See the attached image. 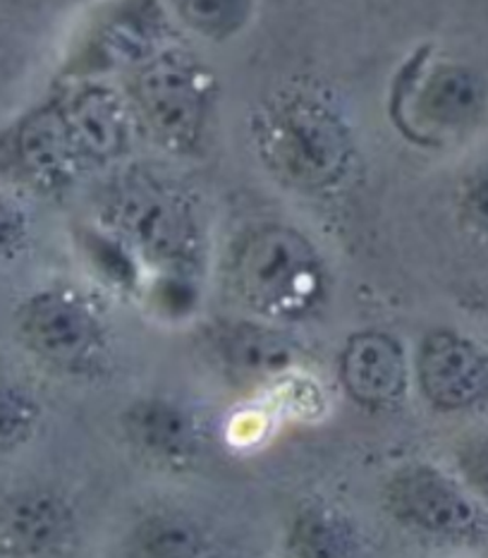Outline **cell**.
<instances>
[{
  "mask_svg": "<svg viewBox=\"0 0 488 558\" xmlns=\"http://www.w3.org/2000/svg\"><path fill=\"white\" fill-rule=\"evenodd\" d=\"M252 132L271 173L304 192L335 187L355 156L343 116L309 92L276 96L254 116Z\"/></svg>",
  "mask_w": 488,
  "mask_h": 558,
  "instance_id": "obj_1",
  "label": "cell"
},
{
  "mask_svg": "<svg viewBox=\"0 0 488 558\" xmlns=\"http://www.w3.org/2000/svg\"><path fill=\"white\" fill-rule=\"evenodd\" d=\"M230 278L247 307L268 319H302L321 305L326 269L312 240L290 226L244 233L230 259Z\"/></svg>",
  "mask_w": 488,
  "mask_h": 558,
  "instance_id": "obj_2",
  "label": "cell"
},
{
  "mask_svg": "<svg viewBox=\"0 0 488 558\" xmlns=\"http://www.w3.org/2000/svg\"><path fill=\"white\" fill-rule=\"evenodd\" d=\"M388 513L402 527L453 547L488 542V508L457 475L429 463L395 470L386 482Z\"/></svg>",
  "mask_w": 488,
  "mask_h": 558,
  "instance_id": "obj_3",
  "label": "cell"
},
{
  "mask_svg": "<svg viewBox=\"0 0 488 558\" xmlns=\"http://www.w3.org/2000/svg\"><path fill=\"white\" fill-rule=\"evenodd\" d=\"M120 240L154 269L187 274L199 259L202 233L187 202L149 180H134L111 199Z\"/></svg>",
  "mask_w": 488,
  "mask_h": 558,
  "instance_id": "obj_4",
  "label": "cell"
},
{
  "mask_svg": "<svg viewBox=\"0 0 488 558\" xmlns=\"http://www.w3.org/2000/svg\"><path fill=\"white\" fill-rule=\"evenodd\" d=\"M12 333L24 353L46 367L80 372L101 357L106 333L99 314L77 290L36 288L12 310Z\"/></svg>",
  "mask_w": 488,
  "mask_h": 558,
  "instance_id": "obj_5",
  "label": "cell"
},
{
  "mask_svg": "<svg viewBox=\"0 0 488 558\" xmlns=\"http://www.w3.org/2000/svg\"><path fill=\"white\" fill-rule=\"evenodd\" d=\"M134 99L146 125L170 147L192 149L202 140L209 89L190 58L163 53L149 60L134 80Z\"/></svg>",
  "mask_w": 488,
  "mask_h": 558,
  "instance_id": "obj_6",
  "label": "cell"
},
{
  "mask_svg": "<svg viewBox=\"0 0 488 558\" xmlns=\"http://www.w3.org/2000/svg\"><path fill=\"white\" fill-rule=\"evenodd\" d=\"M417 386L438 412L460 415L488 403V353L474 338L453 331H429L414 357Z\"/></svg>",
  "mask_w": 488,
  "mask_h": 558,
  "instance_id": "obj_7",
  "label": "cell"
},
{
  "mask_svg": "<svg viewBox=\"0 0 488 558\" xmlns=\"http://www.w3.org/2000/svg\"><path fill=\"white\" fill-rule=\"evenodd\" d=\"M75 532V508L56 489L32 484L0 499V556L56 558Z\"/></svg>",
  "mask_w": 488,
  "mask_h": 558,
  "instance_id": "obj_8",
  "label": "cell"
},
{
  "mask_svg": "<svg viewBox=\"0 0 488 558\" xmlns=\"http://www.w3.org/2000/svg\"><path fill=\"white\" fill-rule=\"evenodd\" d=\"M340 381L357 405L386 410L398 405L410 386L405 348L386 331H359L340 353Z\"/></svg>",
  "mask_w": 488,
  "mask_h": 558,
  "instance_id": "obj_9",
  "label": "cell"
},
{
  "mask_svg": "<svg viewBox=\"0 0 488 558\" xmlns=\"http://www.w3.org/2000/svg\"><path fill=\"white\" fill-rule=\"evenodd\" d=\"M488 108V80L469 63L441 60L417 82L412 111L422 123L453 135L472 130Z\"/></svg>",
  "mask_w": 488,
  "mask_h": 558,
  "instance_id": "obj_10",
  "label": "cell"
},
{
  "mask_svg": "<svg viewBox=\"0 0 488 558\" xmlns=\"http://www.w3.org/2000/svg\"><path fill=\"white\" fill-rule=\"evenodd\" d=\"M80 161H106L130 144V116L111 89L84 87L56 101Z\"/></svg>",
  "mask_w": 488,
  "mask_h": 558,
  "instance_id": "obj_11",
  "label": "cell"
},
{
  "mask_svg": "<svg viewBox=\"0 0 488 558\" xmlns=\"http://www.w3.org/2000/svg\"><path fill=\"white\" fill-rule=\"evenodd\" d=\"M10 149L22 173L44 187L68 183L82 168L56 104L41 106L24 116L12 132Z\"/></svg>",
  "mask_w": 488,
  "mask_h": 558,
  "instance_id": "obj_12",
  "label": "cell"
},
{
  "mask_svg": "<svg viewBox=\"0 0 488 558\" xmlns=\"http://www.w3.org/2000/svg\"><path fill=\"white\" fill-rule=\"evenodd\" d=\"M122 432L137 451L158 463H190L199 451L197 420L175 400H134L122 412Z\"/></svg>",
  "mask_w": 488,
  "mask_h": 558,
  "instance_id": "obj_13",
  "label": "cell"
},
{
  "mask_svg": "<svg viewBox=\"0 0 488 558\" xmlns=\"http://www.w3.org/2000/svg\"><path fill=\"white\" fill-rule=\"evenodd\" d=\"M125 547L130 558H213L216 539L199 518L156 508L134 520Z\"/></svg>",
  "mask_w": 488,
  "mask_h": 558,
  "instance_id": "obj_14",
  "label": "cell"
},
{
  "mask_svg": "<svg viewBox=\"0 0 488 558\" xmlns=\"http://www.w3.org/2000/svg\"><path fill=\"white\" fill-rule=\"evenodd\" d=\"M288 558H362V535L343 508L307 504L292 515L285 532Z\"/></svg>",
  "mask_w": 488,
  "mask_h": 558,
  "instance_id": "obj_15",
  "label": "cell"
},
{
  "mask_svg": "<svg viewBox=\"0 0 488 558\" xmlns=\"http://www.w3.org/2000/svg\"><path fill=\"white\" fill-rule=\"evenodd\" d=\"M225 365L244 379H273L295 365V345L261 324H235L221 336Z\"/></svg>",
  "mask_w": 488,
  "mask_h": 558,
  "instance_id": "obj_16",
  "label": "cell"
},
{
  "mask_svg": "<svg viewBox=\"0 0 488 558\" xmlns=\"http://www.w3.org/2000/svg\"><path fill=\"white\" fill-rule=\"evenodd\" d=\"M44 408L29 388L0 381V456L27 446L41 427Z\"/></svg>",
  "mask_w": 488,
  "mask_h": 558,
  "instance_id": "obj_17",
  "label": "cell"
},
{
  "mask_svg": "<svg viewBox=\"0 0 488 558\" xmlns=\"http://www.w3.org/2000/svg\"><path fill=\"white\" fill-rule=\"evenodd\" d=\"M254 0H178V15L206 39H230L252 17Z\"/></svg>",
  "mask_w": 488,
  "mask_h": 558,
  "instance_id": "obj_18",
  "label": "cell"
},
{
  "mask_svg": "<svg viewBox=\"0 0 488 558\" xmlns=\"http://www.w3.org/2000/svg\"><path fill=\"white\" fill-rule=\"evenodd\" d=\"M32 240V211L15 190L0 183V271L15 264Z\"/></svg>",
  "mask_w": 488,
  "mask_h": 558,
  "instance_id": "obj_19",
  "label": "cell"
},
{
  "mask_svg": "<svg viewBox=\"0 0 488 558\" xmlns=\"http://www.w3.org/2000/svg\"><path fill=\"white\" fill-rule=\"evenodd\" d=\"M455 475L488 508V434H474L460 444Z\"/></svg>",
  "mask_w": 488,
  "mask_h": 558,
  "instance_id": "obj_20",
  "label": "cell"
},
{
  "mask_svg": "<svg viewBox=\"0 0 488 558\" xmlns=\"http://www.w3.org/2000/svg\"><path fill=\"white\" fill-rule=\"evenodd\" d=\"M460 216L474 233L488 235V161L472 168L460 187Z\"/></svg>",
  "mask_w": 488,
  "mask_h": 558,
  "instance_id": "obj_21",
  "label": "cell"
},
{
  "mask_svg": "<svg viewBox=\"0 0 488 558\" xmlns=\"http://www.w3.org/2000/svg\"><path fill=\"white\" fill-rule=\"evenodd\" d=\"M0 80H3V46H0Z\"/></svg>",
  "mask_w": 488,
  "mask_h": 558,
  "instance_id": "obj_22",
  "label": "cell"
},
{
  "mask_svg": "<svg viewBox=\"0 0 488 558\" xmlns=\"http://www.w3.org/2000/svg\"><path fill=\"white\" fill-rule=\"evenodd\" d=\"M0 3H3V0H0Z\"/></svg>",
  "mask_w": 488,
  "mask_h": 558,
  "instance_id": "obj_23",
  "label": "cell"
}]
</instances>
